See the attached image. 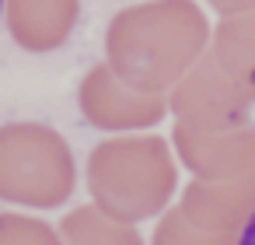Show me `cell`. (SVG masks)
<instances>
[{"label": "cell", "mask_w": 255, "mask_h": 245, "mask_svg": "<svg viewBox=\"0 0 255 245\" xmlns=\"http://www.w3.org/2000/svg\"><path fill=\"white\" fill-rule=\"evenodd\" d=\"M238 245H255V210H252V217L245 221V228H241V238H238Z\"/></svg>", "instance_id": "cell-1"}, {"label": "cell", "mask_w": 255, "mask_h": 245, "mask_svg": "<svg viewBox=\"0 0 255 245\" xmlns=\"http://www.w3.org/2000/svg\"><path fill=\"white\" fill-rule=\"evenodd\" d=\"M0 14H4V0H0Z\"/></svg>", "instance_id": "cell-2"}]
</instances>
